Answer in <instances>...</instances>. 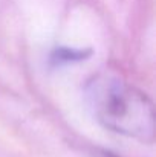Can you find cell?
Returning a JSON list of instances; mask_svg holds the SVG:
<instances>
[{
  "instance_id": "obj_2",
  "label": "cell",
  "mask_w": 156,
  "mask_h": 157,
  "mask_svg": "<svg viewBox=\"0 0 156 157\" xmlns=\"http://www.w3.org/2000/svg\"><path fill=\"white\" fill-rule=\"evenodd\" d=\"M84 56V52L81 51H69V49H58L55 55L52 56L55 61H72V59H81Z\"/></svg>"
},
{
  "instance_id": "obj_1",
  "label": "cell",
  "mask_w": 156,
  "mask_h": 157,
  "mask_svg": "<svg viewBox=\"0 0 156 157\" xmlns=\"http://www.w3.org/2000/svg\"><path fill=\"white\" fill-rule=\"evenodd\" d=\"M90 107L104 128L152 142L155 136V111L150 98L135 86L112 76H100L89 86Z\"/></svg>"
}]
</instances>
